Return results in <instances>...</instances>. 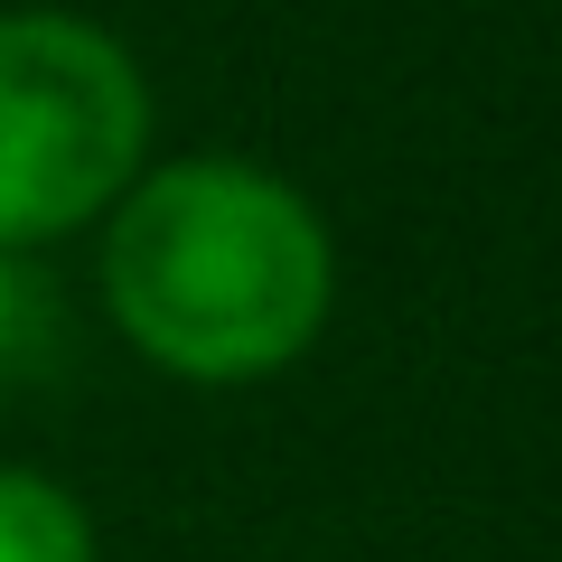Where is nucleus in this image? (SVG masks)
I'll list each match as a JSON object with an SVG mask.
<instances>
[{"label":"nucleus","instance_id":"1","mask_svg":"<svg viewBox=\"0 0 562 562\" xmlns=\"http://www.w3.org/2000/svg\"><path fill=\"white\" fill-rule=\"evenodd\" d=\"M94 291L113 338L169 384H272L319 347L338 310V235L281 179L235 150L150 160L103 216Z\"/></svg>","mask_w":562,"mask_h":562},{"label":"nucleus","instance_id":"2","mask_svg":"<svg viewBox=\"0 0 562 562\" xmlns=\"http://www.w3.org/2000/svg\"><path fill=\"white\" fill-rule=\"evenodd\" d=\"M150 66L85 10H0V254H47L150 169Z\"/></svg>","mask_w":562,"mask_h":562},{"label":"nucleus","instance_id":"3","mask_svg":"<svg viewBox=\"0 0 562 562\" xmlns=\"http://www.w3.org/2000/svg\"><path fill=\"white\" fill-rule=\"evenodd\" d=\"M0 562H103L85 497L29 460H0Z\"/></svg>","mask_w":562,"mask_h":562},{"label":"nucleus","instance_id":"4","mask_svg":"<svg viewBox=\"0 0 562 562\" xmlns=\"http://www.w3.org/2000/svg\"><path fill=\"white\" fill-rule=\"evenodd\" d=\"M57 357V281L38 254H0V384L38 375Z\"/></svg>","mask_w":562,"mask_h":562}]
</instances>
